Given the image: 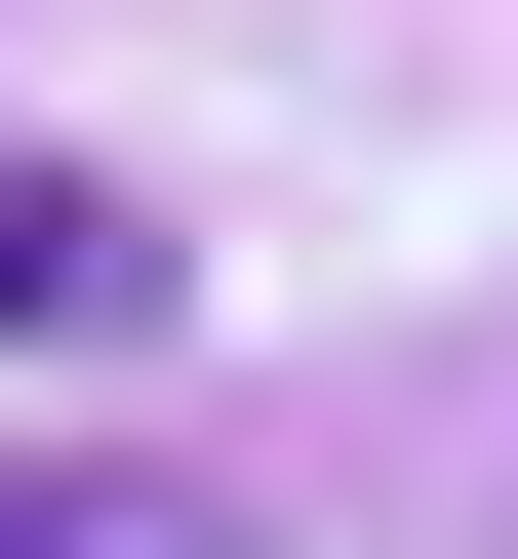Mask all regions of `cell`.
<instances>
[{
  "label": "cell",
  "mask_w": 518,
  "mask_h": 559,
  "mask_svg": "<svg viewBox=\"0 0 518 559\" xmlns=\"http://www.w3.org/2000/svg\"><path fill=\"white\" fill-rule=\"evenodd\" d=\"M120 320H160V200L120 160H0V360H120Z\"/></svg>",
  "instance_id": "obj_1"
},
{
  "label": "cell",
  "mask_w": 518,
  "mask_h": 559,
  "mask_svg": "<svg viewBox=\"0 0 518 559\" xmlns=\"http://www.w3.org/2000/svg\"><path fill=\"white\" fill-rule=\"evenodd\" d=\"M0 559H160V520H120V479H0Z\"/></svg>",
  "instance_id": "obj_2"
}]
</instances>
